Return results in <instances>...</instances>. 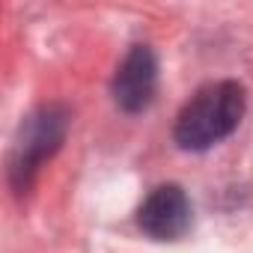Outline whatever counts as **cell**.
<instances>
[{
    "instance_id": "6da1fadb",
    "label": "cell",
    "mask_w": 253,
    "mask_h": 253,
    "mask_svg": "<svg viewBox=\"0 0 253 253\" xmlns=\"http://www.w3.org/2000/svg\"><path fill=\"white\" fill-rule=\"evenodd\" d=\"M244 116V89L235 81L206 84L176 116L173 140L185 152H206L229 137Z\"/></svg>"
},
{
    "instance_id": "7a4b0ae2",
    "label": "cell",
    "mask_w": 253,
    "mask_h": 253,
    "mask_svg": "<svg viewBox=\"0 0 253 253\" xmlns=\"http://www.w3.org/2000/svg\"><path fill=\"white\" fill-rule=\"evenodd\" d=\"M63 137H66V113L60 107H42L39 113L27 119V125L21 128V137L15 143V152H12V167H9L12 185L18 191H24L33 182L36 170L42 167L45 158L57 152Z\"/></svg>"
},
{
    "instance_id": "3957f363",
    "label": "cell",
    "mask_w": 253,
    "mask_h": 253,
    "mask_svg": "<svg viewBox=\"0 0 253 253\" xmlns=\"http://www.w3.org/2000/svg\"><path fill=\"white\" fill-rule=\"evenodd\" d=\"M191 200L179 185H158L140 206L137 223L155 241H176L191 229Z\"/></svg>"
},
{
    "instance_id": "277c9868",
    "label": "cell",
    "mask_w": 253,
    "mask_h": 253,
    "mask_svg": "<svg viewBox=\"0 0 253 253\" xmlns=\"http://www.w3.org/2000/svg\"><path fill=\"white\" fill-rule=\"evenodd\" d=\"M158 84V63L149 45H134L113 75V101L125 113H140L149 107Z\"/></svg>"
}]
</instances>
